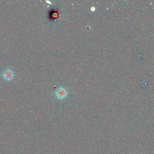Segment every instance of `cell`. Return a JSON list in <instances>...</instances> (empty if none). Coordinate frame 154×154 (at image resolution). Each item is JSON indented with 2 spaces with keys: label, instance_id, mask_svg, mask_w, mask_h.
<instances>
[{
  "label": "cell",
  "instance_id": "6da1fadb",
  "mask_svg": "<svg viewBox=\"0 0 154 154\" xmlns=\"http://www.w3.org/2000/svg\"><path fill=\"white\" fill-rule=\"evenodd\" d=\"M68 94L67 91L63 87H58L55 92V95L57 97V99H63L64 97H66L67 96Z\"/></svg>",
  "mask_w": 154,
  "mask_h": 154
},
{
  "label": "cell",
  "instance_id": "7a4b0ae2",
  "mask_svg": "<svg viewBox=\"0 0 154 154\" xmlns=\"http://www.w3.org/2000/svg\"><path fill=\"white\" fill-rule=\"evenodd\" d=\"M2 77L7 81L11 80L14 76V72L10 69H7L2 74Z\"/></svg>",
  "mask_w": 154,
  "mask_h": 154
},
{
  "label": "cell",
  "instance_id": "3957f363",
  "mask_svg": "<svg viewBox=\"0 0 154 154\" xmlns=\"http://www.w3.org/2000/svg\"><path fill=\"white\" fill-rule=\"evenodd\" d=\"M46 2H48V3H49V4H51V2H49V1H46Z\"/></svg>",
  "mask_w": 154,
  "mask_h": 154
}]
</instances>
